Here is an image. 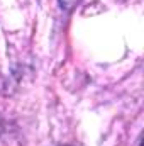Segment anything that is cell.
<instances>
[{"label": "cell", "mask_w": 144, "mask_h": 146, "mask_svg": "<svg viewBox=\"0 0 144 146\" xmlns=\"http://www.w3.org/2000/svg\"><path fill=\"white\" fill-rule=\"evenodd\" d=\"M59 2H61V5H63V7H66V9H71V7H75V5H76L80 0H59Z\"/></svg>", "instance_id": "cell-1"}]
</instances>
